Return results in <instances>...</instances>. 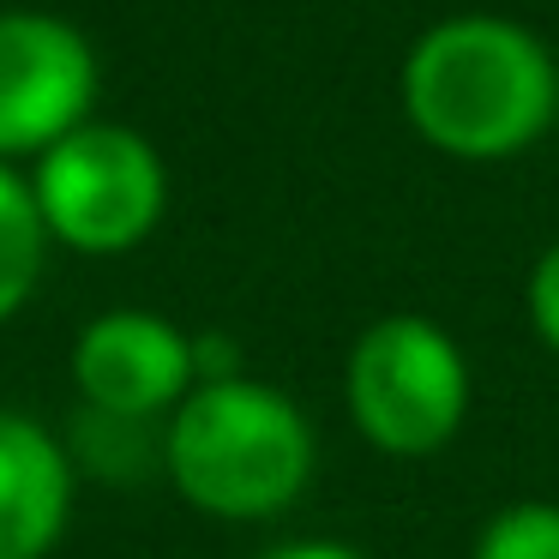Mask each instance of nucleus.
<instances>
[{
	"label": "nucleus",
	"instance_id": "obj_11",
	"mask_svg": "<svg viewBox=\"0 0 559 559\" xmlns=\"http://www.w3.org/2000/svg\"><path fill=\"white\" fill-rule=\"evenodd\" d=\"M265 559H367V554L349 542H283V547H271Z\"/></svg>",
	"mask_w": 559,
	"mask_h": 559
},
{
	"label": "nucleus",
	"instance_id": "obj_8",
	"mask_svg": "<svg viewBox=\"0 0 559 559\" xmlns=\"http://www.w3.org/2000/svg\"><path fill=\"white\" fill-rule=\"evenodd\" d=\"M43 265H49V223L37 211L31 175L0 163V325L37 295Z\"/></svg>",
	"mask_w": 559,
	"mask_h": 559
},
{
	"label": "nucleus",
	"instance_id": "obj_2",
	"mask_svg": "<svg viewBox=\"0 0 559 559\" xmlns=\"http://www.w3.org/2000/svg\"><path fill=\"white\" fill-rule=\"evenodd\" d=\"M163 469L193 511L223 523H265L307 493L319 433L289 391L265 379H211L181 397L163 427Z\"/></svg>",
	"mask_w": 559,
	"mask_h": 559
},
{
	"label": "nucleus",
	"instance_id": "obj_4",
	"mask_svg": "<svg viewBox=\"0 0 559 559\" xmlns=\"http://www.w3.org/2000/svg\"><path fill=\"white\" fill-rule=\"evenodd\" d=\"M49 241L73 253H133L169 211V169L139 127L97 121L55 139L31 169Z\"/></svg>",
	"mask_w": 559,
	"mask_h": 559
},
{
	"label": "nucleus",
	"instance_id": "obj_6",
	"mask_svg": "<svg viewBox=\"0 0 559 559\" xmlns=\"http://www.w3.org/2000/svg\"><path fill=\"white\" fill-rule=\"evenodd\" d=\"M73 385L85 409L121 415V421H157L175 415L199 385L193 337L145 307H115L91 319L73 343Z\"/></svg>",
	"mask_w": 559,
	"mask_h": 559
},
{
	"label": "nucleus",
	"instance_id": "obj_7",
	"mask_svg": "<svg viewBox=\"0 0 559 559\" xmlns=\"http://www.w3.org/2000/svg\"><path fill=\"white\" fill-rule=\"evenodd\" d=\"M73 511V463L31 415L0 409V559H49Z\"/></svg>",
	"mask_w": 559,
	"mask_h": 559
},
{
	"label": "nucleus",
	"instance_id": "obj_10",
	"mask_svg": "<svg viewBox=\"0 0 559 559\" xmlns=\"http://www.w3.org/2000/svg\"><path fill=\"white\" fill-rule=\"evenodd\" d=\"M523 313H530V331L547 355L559 361V241H547L530 265V283H523Z\"/></svg>",
	"mask_w": 559,
	"mask_h": 559
},
{
	"label": "nucleus",
	"instance_id": "obj_12",
	"mask_svg": "<svg viewBox=\"0 0 559 559\" xmlns=\"http://www.w3.org/2000/svg\"><path fill=\"white\" fill-rule=\"evenodd\" d=\"M19 7H37V0H19Z\"/></svg>",
	"mask_w": 559,
	"mask_h": 559
},
{
	"label": "nucleus",
	"instance_id": "obj_5",
	"mask_svg": "<svg viewBox=\"0 0 559 559\" xmlns=\"http://www.w3.org/2000/svg\"><path fill=\"white\" fill-rule=\"evenodd\" d=\"M97 49L49 7H0V163L43 157L55 139L91 121Z\"/></svg>",
	"mask_w": 559,
	"mask_h": 559
},
{
	"label": "nucleus",
	"instance_id": "obj_3",
	"mask_svg": "<svg viewBox=\"0 0 559 559\" xmlns=\"http://www.w3.org/2000/svg\"><path fill=\"white\" fill-rule=\"evenodd\" d=\"M469 355L439 319L385 313L349 343L343 409L355 433L385 457H439L469 421Z\"/></svg>",
	"mask_w": 559,
	"mask_h": 559
},
{
	"label": "nucleus",
	"instance_id": "obj_9",
	"mask_svg": "<svg viewBox=\"0 0 559 559\" xmlns=\"http://www.w3.org/2000/svg\"><path fill=\"white\" fill-rule=\"evenodd\" d=\"M469 559H559V506L554 499H511L481 523Z\"/></svg>",
	"mask_w": 559,
	"mask_h": 559
},
{
	"label": "nucleus",
	"instance_id": "obj_1",
	"mask_svg": "<svg viewBox=\"0 0 559 559\" xmlns=\"http://www.w3.org/2000/svg\"><path fill=\"white\" fill-rule=\"evenodd\" d=\"M397 97L415 139L439 157L506 163L547 139L559 115V67L523 19L451 13L409 43Z\"/></svg>",
	"mask_w": 559,
	"mask_h": 559
}]
</instances>
